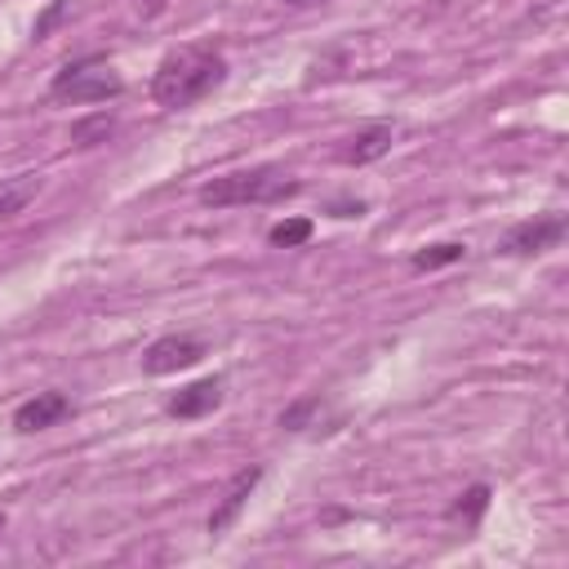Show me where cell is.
<instances>
[{"label":"cell","instance_id":"15","mask_svg":"<svg viewBox=\"0 0 569 569\" xmlns=\"http://www.w3.org/2000/svg\"><path fill=\"white\" fill-rule=\"evenodd\" d=\"M320 409V396H307V400H298V405H289L284 413H280V427H289V431H302L307 427V418Z\"/></svg>","mask_w":569,"mask_h":569},{"label":"cell","instance_id":"9","mask_svg":"<svg viewBox=\"0 0 569 569\" xmlns=\"http://www.w3.org/2000/svg\"><path fill=\"white\" fill-rule=\"evenodd\" d=\"M218 405H222V382H218V378H200V382L182 387V391L169 400V413H173V418H204V413H213Z\"/></svg>","mask_w":569,"mask_h":569},{"label":"cell","instance_id":"10","mask_svg":"<svg viewBox=\"0 0 569 569\" xmlns=\"http://www.w3.org/2000/svg\"><path fill=\"white\" fill-rule=\"evenodd\" d=\"M40 191H44V178H40V173H13V178H0V222L18 218Z\"/></svg>","mask_w":569,"mask_h":569},{"label":"cell","instance_id":"14","mask_svg":"<svg viewBox=\"0 0 569 569\" xmlns=\"http://www.w3.org/2000/svg\"><path fill=\"white\" fill-rule=\"evenodd\" d=\"M485 507H489V485H471V489L453 502V516H462L467 525H476V520L485 516Z\"/></svg>","mask_w":569,"mask_h":569},{"label":"cell","instance_id":"11","mask_svg":"<svg viewBox=\"0 0 569 569\" xmlns=\"http://www.w3.org/2000/svg\"><path fill=\"white\" fill-rule=\"evenodd\" d=\"M111 133H116V116H111V111H93V116H84V120L71 124V147L89 151V147L107 142Z\"/></svg>","mask_w":569,"mask_h":569},{"label":"cell","instance_id":"12","mask_svg":"<svg viewBox=\"0 0 569 569\" xmlns=\"http://www.w3.org/2000/svg\"><path fill=\"white\" fill-rule=\"evenodd\" d=\"M311 218H284V222H276L271 231H267V240L271 244H280V249H293V244H307L311 240Z\"/></svg>","mask_w":569,"mask_h":569},{"label":"cell","instance_id":"5","mask_svg":"<svg viewBox=\"0 0 569 569\" xmlns=\"http://www.w3.org/2000/svg\"><path fill=\"white\" fill-rule=\"evenodd\" d=\"M565 236V218L547 213V218H529V222H516L507 236H502V253H542L551 244H560Z\"/></svg>","mask_w":569,"mask_h":569},{"label":"cell","instance_id":"13","mask_svg":"<svg viewBox=\"0 0 569 569\" xmlns=\"http://www.w3.org/2000/svg\"><path fill=\"white\" fill-rule=\"evenodd\" d=\"M467 249L458 244V240H445V244H427V249H418L413 253V271H431V267H449V262H458Z\"/></svg>","mask_w":569,"mask_h":569},{"label":"cell","instance_id":"7","mask_svg":"<svg viewBox=\"0 0 569 569\" xmlns=\"http://www.w3.org/2000/svg\"><path fill=\"white\" fill-rule=\"evenodd\" d=\"M67 413H71V400H67L62 391H36L31 400L18 405L13 427H18V431H44V427H53V422L67 418Z\"/></svg>","mask_w":569,"mask_h":569},{"label":"cell","instance_id":"6","mask_svg":"<svg viewBox=\"0 0 569 569\" xmlns=\"http://www.w3.org/2000/svg\"><path fill=\"white\" fill-rule=\"evenodd\" d=\"M391 151V124H365L360 133L342 138L333 160L338 164H369V160H382Z\"/></svg>","mask_w":569,"mask_h":569},{"label":"cell","instance_id":"4","mask_svg":"<svg viewBox=\"0 0 569 569\" xmlns=\"http://www.w3.org/2000/svg\"><path fill=\"white\" fill-rule=\"evenodd\" d=\"M196 360H204V342H200V338H191V333H164V338H156V342L142 351V373L164 378V373L191 369Z\"/></svg>","mask_w":569,"mask_h":569},{"label":"cell","instance_id":"2","mask_svg":"<svg viewBox=\"0 0 569 569\" xmlns=\"http://www.w3.org/2000/svg\"><path fill=\"white\" fill-rule=\"evenodd\" d=\"M298 191V178H289L280 164H253L236 173H218L213 182L200 187V204L213 209H236V204H271Z\"/></svg>","mask_w":569,"mask_h":569},{"label":"cell","instance_id":"17","mask_svg":"<svg viewBox=\"0 0 569 569\" xmlns=\"http://www.w3.org/2000/svg\"><path fill=\"white\" fill-rule=\"evenodd\" d=\"M284 4H316V0H284Z\"/></svg>","mask_w":569,"mask_h":569},{"label":"cell","instance_id":"1","mask_svg":"<svg viewBox=\"0 0 569 569\" xmlns=\"http://www.w3.org/2000/svg\"><path fill=\"white\" fill-rule=\"evenodd\" d=\"M227 80V58L209 44H182L173 53L160 58L156 76H151V98L169 111H182L200 98H209L218 84Z\"/></svg>","mask_w":569,"mask_h":569},{"label":"cell","instance_id":"18","mask_svg":"<svg viewBox=\"0 0 569 569\" xmlns=\"http://www.w3.org/2000/svg\"><path fill=\"white\" fill-rule=\"evenodd\" d=\"M4 525H9V520H4V511H0V533H4Z\"/></svg>","mask_w":569,"mask_h":569},{"label":"cell","instance_id":"8","mask_svg":"<svg viewBox=\"0 0 569 569\" xmlns=\"http://www.w3.org/2000/svg\"><path fill=\"white\" fill-rule=\"evenodd\" d=\"M262 480V467H244L231 485H227V493H222V502L213 507V516H209V533H227L231 525H236V516H240V507H244V498L253 493V485Z\"/></svg>","mask_w":569,"mask_h":569},{"label":"cell","instance_id":"3","mask_svg":"<svg viewBox=\"0 0 569 569\" xmlns=\"http://www.w3.org/2000/svg\"><path fill=\"white\" fill-rule=\"evenodd\" d=\"M120 93H124V80L102 58L67 62L53 76V84H49V98L53 102H71V107H80V102H107V98H120Z\"/></svg>","mask_w":569,"mask_h":569},{"label":"cell","instance_id":"16","mask_svg":"<svg viewBox=\"0 0 569 569\" xmlns=\"http://www.w3.org/2000/svg\"><path fill=\"white\" fill-rule=\"evenodd\" d=\"M62 13H67V4H53V9H49V13L40 18V22H36V40H44V36H49V27H53V22L62 18Z\"/></svg>","mask_w":569,"mask_h":569}]
</instances>
